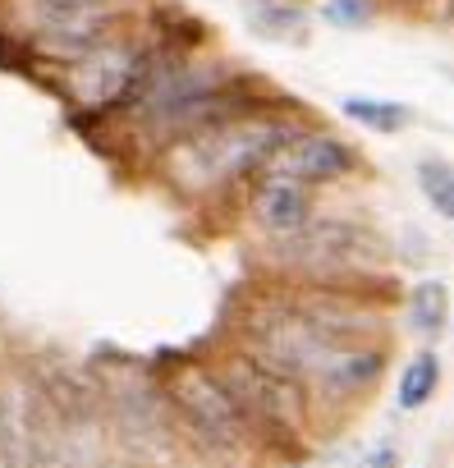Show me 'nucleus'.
Returning <instances> with one entry per match:
<instances>
[{
  "label": "nucleus",
  "instance_id": "obj_1",
  "mask_svg": "<svg viewBox=\"0 0 454 468\" xmlns=\"http://www.w3.org/2000/svg\"><path fill=\"white\" fill-rule=\"evenodd\" d=\"M303 124L285 120V115H244L230 124L202 129L193 138H179L165 147V175L174 188L188 193H206V188H225L235 179L262 175V165L290 143L299 138Z\"/></svg>",
  "mask_w": 454,
  "mask_h": 468
},
{
  "label": "nucleus",
  "instance_id": "obj_2",
  "mask_svg": "<svg viewBox=\"0 0 454 468\" xmlns=\"http://www.w3.org/2000/svg\"><path fill=\"white\" fill-rule=\"evenodd\" d=\"M271 258L312 285H372L390 267V244L354 216H312L303 229L271 244Z\"/></svg>",
  "mask_w": 454,
  "mask_h": 468
},
{
  "label": "nucleus",
  "instance_id": "obj_3",
  "mask_svg": "<svg viewBox=\"0 0 454 468\" xmlns=\"http://www.w3.org/2000/svg\"><path fill=\"white\" fill-rule=\"evenodd\" d=\"M216 377L225 381V390L235 395V404L248 418L253 441H267L276 450L303 454V422H308V386L299 377H290L285 367L248 354L244 345L225 354V363L216 367Z\"/></svg>",
  "mask_w": 454,
  "mask_h": 468
},
{
  "label": "nucleus",
  "instance_id": "obj_4",
  "mask_svg": "<svg viewBox=\"0 0 454 468\" xmlns=\"http://www.w3.org/2000/svg\"><path fill=\"white\" fill-rule=\"evenodd\" d=\"M161 399L170 404V413L206 445L220 454H244L253 441L244 409L235 404V395L225 390V381L216 377V367L202 363H174L161 372Z\"/></svg>",
  "mask_w": 454,
  "mask_h": 468
},
{
  "label": "nucleus",
  "instance_id": "obj_5",
  "mask_svg": "<svg viewBox=\"0 0 454 468\" xmlns=\"http://www.w3.org/2000/svg\"><path fill=\"white\" fill-rule=\"evenodd\" d=\"M152 60H156V47H143L120 33L65 69V92L83 115H120V111L133 115L147 92Z\"/></svg>",
  "mask_w": 454,
  "mask_h": 468
},
{
  "label": "nucleus",
  "instance_id": "obj_6",
  "mask_svg": "<svg viewBox=\"0 0 454 468\" xmlns=\"http://www.w3.org/2000/svg\"><path fill=\"white\" fill-rule=\"evenodd\" d=\"M354 170H358V147L344 143V138H335V133H312V129H303L299 138H290L262 165V175H285V179H299L308 188L335 184V179H344Z\"/></svg>",
  "mask_w": 454,
  "mask_h": 468
},
{
  "label": "nucleus",
  "instance_id": "obj_7",
  "mask_svg": "<svg viewBox=\"0 0 454 468\" xmlns=\"http://www.w3.org/2000/svg\"><path fill=\"white\" fill-rule=\"evenodd\" d=\"M248 211H253V220L271 234V239H285V234L303 229V225L317 216V202H312V188L299 184V179L258 175L253 197H248Z\"/></svg>",
  "mask_w": 454,
  "mask_h": 468
},
{
  "label": "nucleus",
  "instance_id": "obj_8",
  "mask_svg": "<svg viewBox=\"0 0 454 468\" xmlns=\"http://www.w3.org/2000/svg\"><path fill=\"white\" fill-rule=\"evenodd\" d=\"M404 308H408V331L431 345V340H440L445 326H449V285H445V281H417V285L408 290Z\"/></svg>",
  "mask_w": 454,
  "mask_h": 468
},
{
  "label": "nucleus",
  "instance_id": "obj_9",
  "mask_svg": "<svg viewBox=\"0 0 454 468\" xmlns=\"http://www.w3.org/2000/svg\"><path fill=\"white\" fill-rule=\"evenodd\" d=\"M248 24H253V33H262L271 42H290V47H299L308 37V10L285 5V0H253Z\"/></svg>",
  "mask_w": 454,
  "mask_h": 468
},
{
  "label": "nucleus",
  "instance_id": "obj_10",
  "mask_svg": "<svg viewBox=\"0 0 454 468\" xmlns=\"http://www.w3.org/2000/svg\"><path fill=\"white\" fill-rule=\"evenodd\" d=\"M344 120L372 129V133H399L413 124V111L404 101H376V97H344Z\"/></svg>",
  "mask_w": 454,
  "mask_h": 468
},
{
  "label": "nucleus",
  "instance_id": "obj_11",
  "mask_svg": "<svg viewBox=\"0 0 454 468\" xmlns=\"http://www.w3.org/2000/svg\"><path fill=\"white\" fill-rule=\"evenodd\" d=\"M436 386H440V358L431 354V349H422V354H413L408 358V367L399 372V386H395V399H399V409H422L431 395H436Z\"/></svg>",
  "mask_w": 454,
  "mask_h": 468
},
{
  "label": "nucleus",
  "instance_id": "obj_12",
  "mask_svg": "<svg viewBox=\"0 0 454 468\" xmlns=\"http://www.w3.org/2000/svg\"><path fill=\"white\" fill-rule=\"evenodd\" d=\"M417 188L427 197V207L454 225V161H440V156H422L417 161Z\"/></svg>",
  "mask_w": 454,
  "mask_h": 468
},
{
  "label": "nucleus",
  "instance_id": "obj_13",
  "mask_svg": "<svg viewBox=\"0 0 454 468\" xmlns=\"http://www.w3.org/2000/svg\"><path fill=\"white\" fill-rule=\"evenodd\" d=\"M372 15H376L372 0H326L322 5V19L331 28H363V24H372Z\"/></svg>",
  "mask_w": 454,
  "mask_h": 468
},
{
  "label": "nucleus",
  "instance_id": "obj_14",
  "mask_svg": "<svg viewBox=\"0 0 454 468\" xmlns=\"http://www.w3.org/2000/svg\"><path fill=\"white\" fill-rule=\"evenodd\" d=\"M349 468H399V450L390 445V441H381V445H372V450H363Z\"/></svg>",
  "mask_w": 454,
  "mask_h": 468
},
{
  "label": "nucleus",
  "instance_id": "obj_15",
  "mask_svg": "<svg viewBox=\"0 0 454 468\" xmlns=\"http://www.w3.org/2000/svg\"><path fill=\"white\" fill-rule=\"evenodd\" d=\"M33 10H79V5H120V0H28Z\"/></svg>",
  "mask_w": 454,
  "mask_h": 468
},
{
  "label": "nucleus",
  "instance_id": "obj_16",
  "mask_svg": "<svg viewBox=\"0 0 454 468\" xmlns=\"http://www.w3.org/2000/svg\"><path fill=\"white\" fill-rule=\"evenodd\" d=\"M445 15H449V19H454V0H445Z\"/></svg>",
  "mask_w": 454,
  "mask_h": 468
}]
</instances>
